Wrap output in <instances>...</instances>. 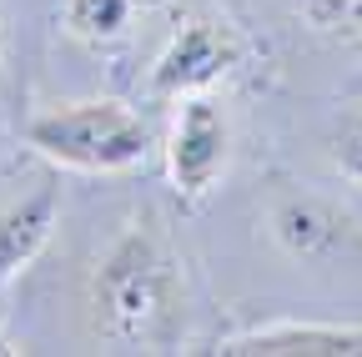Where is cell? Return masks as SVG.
I'll return each mask as SVG.
<instances>
[{
	"mask_svg": "<svg viewBox=\"0 0 362 357\" xmlns=\"http://www.w3.org/2000/svg\"><path fill=\"white\" fill-rule=\"evenodd\" d=\"M90 312L106 342L156 347L176 322V267L151 232H126L90 277Z\"/></svg>",
	"mask_w": 362,
	"mask_h": 357,
	"instance_id": "cell-1",
	"label": "cell"
},
{
	"mask_svg": "<svg viewBox=\"0 0 362 357\" xmlns=\"http://www.w3.org/2000/svg\"><path fill=\"white\" fill-rule=\"evenodd\" d=\"M126 16H131V0H66V21H71V30H81V35H90V40H111V35H121Z\"/></svg>",
	"mask_w": 362,
	"mask_h": 357,
	"instance_id": "cell-8",
	"label": "cell"
},
{
	"mask_svg": "<svg viewBox=\"0 0 362 357\" xmlns=\"http://www.w3.org/2000/svg\"><path fill=\"white\" fill-rule=\"evenodd\" d=\"M226 156H232V126H226L221 106L206 96H181V111L166 136V171L176 197L202 201L226 171Z\"/></svg>",
	"mask_w": 362,
	"mask_h": 357,
	"instance_id": "cell-3",
	"label": "cell"
},
{
	"mask_svg": "<svg viewBox=\"0 0 362 357\" xmlns=\"http://www.w3.org/2000/svg\"><path fill=\"white\" fill-rule=\"evenodd\" d=\"M337 25H342L347 35H357V40H362V0H352V6L342 11V21H337Z\"/></svg>",
	"mask_w": 362,
	"mask_h": 357,
	"instance_id": "cell-11",
	"label": "cell"
},
{
	"mask_svg": "<svg viewBox=\"0 0 362 357\" xmlns=\"http://www.w3.org/2000/svg\"><path fill=\"white\" fill-rule=\"evenodd\" d=\"M272 232H277V242L287 252L317 257V252H327L337 242V216L322 201H312V197H287L277 211H272Z\"/></svg>",
	"mask_w": 362,
	"mask_h": 357,
	"instance_id": "cell-7",
	"label": "cell"
},
{
	"mask_svg": "<svg viewBox=\"0 0 362 357\" xmlns=\"http://www.w3.org/2000/svg\"><path fill=\"white\" fill-rule=\"evenodd\" d=\"M297 6H302L317 25H337V21H342V11L352 6V0H297Z\"/></svg>",
	"mask_w": 362,
	"mask_h": 357,
	"instance_id": "cell-10",
	"label": "cell"
},
{
	"mask_svg": "<svg viewBox=\"0 0 362 357\" xmlns=\"http://www.w3.org/2000/svg\"><path fill=\"white\" fill-rule=\"evenodd\" d=\"M237 61H242V46H237L232 30L216 25V21H192L187 30L171 35V46L156 61V91H166L176 101L202 96L206 86H216Z\"/></svg>",
	"mask_w": 362,
	"mask_h": 357,
	"instance_id": "cell-4",
	"label": "cell"
},
{
	"mask_svg": "<svg viewBox=\"0 0 362 357\" xmlns=\"http://www.w3.org/2000/svg\"><path fill=\"white\" fill-rule=\"evenodd\" d=\"M56 192H35L0 216V287L16 282L56 232Z\"/></svg>",
	"mask_w": 362,
	"mask_h": 357,
	"instance_id": "cell-6",
	"label": "cell"
},
{
	"mask_svg": "<svg viewBox=\"0 0 362 357\" xmlns=\"http://www.w3.org/2000/svg\"><path fill=\"white\" fill-rule=\"evenodd\" d=\"M337 166H342L347 182L362 187V111H352L337 131Z\"/></svg>",
	"mask_w": 362,
	"mask_h": 357,
	"instance_id": "cell-9",
	"label": "cell"
},
{
	"mask_svg": "<svg viewBox=\"0 0 362 357\" xmlns=\"http://www.w3.org/2000/svg\"><path fill=\"white\" fill-rule=\"evenodd\" d=\"M25 141L71 171H131L151 151V131L121 101H71L25 126Z\"/></svg>",
	"mask_w": 362,
	"mask_h": 357,
	"instance_id": "cell-2",
	"label": "cell"
},
{
	"mask_svg": "<svg viewBox=\"0 0 362 357\" xmlns=\"http://www.w3.org/2000/svg\"><path fill=\"white\" fill-rule=\"evenodd\" d=\"M11 352H16V347H11V337H6V332H0V357H11Z\"/></svg>",
	"mask_w": 362,
	"mask_h": 357,
	"instance_id": "cell-12",
	"label": "cell"
},
{
	"mask_svg": "<svg viewBox=\"0 0 362 357\" xmlns=\"http://www.w3.org/2000/svg\"><path fill=\"white\" fill-rule=\"evenodd\" d=\"M232 357H357L362 327H322V322H282V327H257L232 342H221Z\"/></svg>",
	"mask_w": 362,
	"mask_h": 357,
	"instance_id": "cell-5",
	"label": "cell"
}]
</instances>
